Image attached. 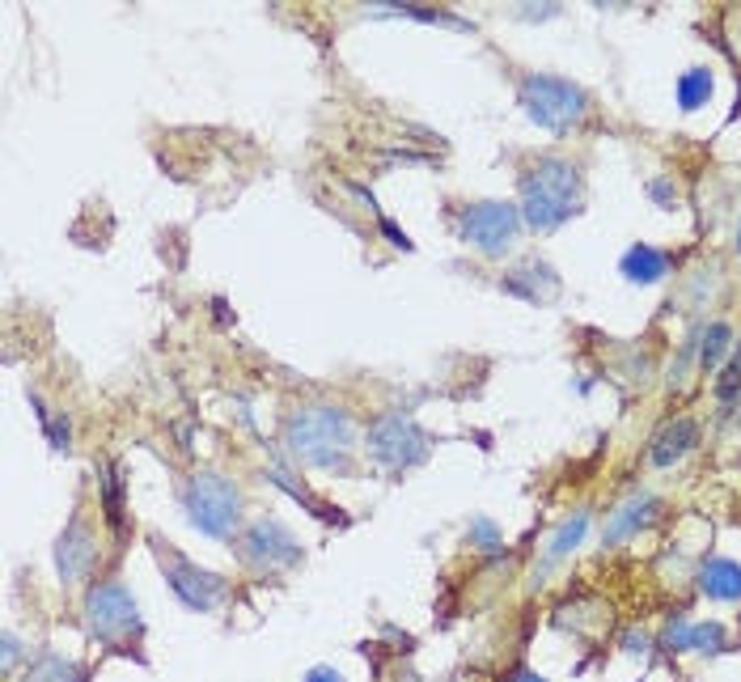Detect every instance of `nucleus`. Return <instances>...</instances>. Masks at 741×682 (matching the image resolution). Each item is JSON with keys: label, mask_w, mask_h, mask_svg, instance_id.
Returning <instances> with one entry per match:
<instances>
[{"label": "nucleus", "mask_w": 741, "mask_h": 682, "mask_svg": "<svg viewBox=\"0 0 741 682\" xmlns=\"http://www.w3.org/2000/svg\"><path fill=\"white\" fill-rule=\"evenodd\" d=\"M284 441L297 462L318 466V471H348L352 454V416L339 407H301L297 416H288Z\"/></svg>", "instance_id": "1"}, {"label": "nucleus", "mask_w": 741, "mask_h": 682, "mask_svg": "<svg viewBox=\"0 0 741 682\" xmlns=\"http://www.w3.org/2000/svg\"><path fill=\"white\" fill-rule=\"evenodd\" d=\"M581 208V170L564 157H542L521 178V221L538 233H551Z\"/></svg>", "instance_id": "2"}, {"label": "nucleus", "mask_w": 741, "mask_h": 682, "mask_svg": "<svg viewBox=\"0 0 741 682\" xmlns=\"http://www.w3.org/2000/svg\"><path fill=\"white\" fill-rule=\"evenodd\" d=\"M183 509L191 517V526L208 538H233L242 526V492L216 471H200L187 483Z\"/></svg>", "instance_id": "3"}, {"label": "nucleus", "mask_w": 741, "mask_h": 682, "mask_svg": "<svg viewBox=\"0 0 741 682\" xmlns=\"http://www.w3.org/2000/svg\"><path fill=\"white\" fill-rule=\"evenodd\" d=\"M517 98H521V111L547 132H568L585 115V89L551 73H530L521 81Z\"/></svg>", "instance_id": "4"}, {"label": "nucleus", "mask_w": 741, "mask_h": 682, "mask_svg": "<svg viewBox=\"0 0 741 682\" xmlns=\"http://www.w3.org/2000/svg\"><path fill=\"white\" fill-rule=\"evenodd\" d=\"M521 238V208L504 204V200H483L462 212V242L475 246L479 255L500 259L509 255Z\"/></svg>", "instance_id": "5"}, {"label": "nucleus", "mask_w": 741, "mask_h": 682, "mask_svg": "<svg viewBox=\"0 0 741 682\" xmlns=\"http://www.w3.org/2000/svg\"><path fill=\"white\" fill-rule=\"evenodd\" d=\"M85 619H89V632H94L102 644H119V640L140 632V606H136L132 589L123 581H102V585L89 589Z\"/></svg>", "instance_id": "6"}, {"label": "nucleus", "mask_w": 741, "mask_h": 682, "mask_svg": "<svg viewBox=\"0 0 741 682\" xmlns=\"http://www.w3.org/2000/svg\"><path fill=\"white\" fill-rule=\"evenodd\" d=\"M369 458L382 462L386 471H407V466L428 458V437L403 411H386L369 428Z\"/></svg>", "instance_id": "7"}, {"label": "nucleus", "mask_w": 741, "mask_h": 682, "mask_svg": "<svg viewBox=\"0 0 741 682\" xmlns=\"http://www.w3.org/2000/svg\"><path fill=\"white\" fill-rule=\"evenodd\" d=\"M157 560H161V568H166V581H170V589L178 594V602H183V606L208 615V610H216V602L225 598V581L216 577V572L183 560V555L170 551V547H157Z\"/></svg>", "instance_id": "8"}, {"label": "nucleus", "mask_w": 741, "mask_h": 682, "mask_svg": "<svg viewBox=\"0 0 741 682\" xmlns=\"http://www.w3.org/2000/svg\"><path fill=\"white\" fill-rule=\"evenodd\" d=\"M242 560L250 568H259V572H284V568H293L301 560V547L280 522L259 517V522L242 534Z\"/></svg>", "instance_id": "9"}, {"label": "nucleus", "mask_w": 741, "mask_h": 682, "mask_svg": "<svg viewBox=\"0 0 741 682\" xmlns=\"http://www.w3.org/2000/svg\"><path fill=\"white\" fill-rule=\"evenodd\" d=\"M94 555H98L94 534H89V526L81 522V517H72L68 530L60 534V543H56V568H60V581H64V585H77V581L85 577V572H89V564H94Z\"/></svg>", "instance_id": "10"}, {"label": "nucleus", "mask_w": 741, "mask_h": 682, "mask_svg": "<svg viewBox=\"0 0 741 682\" xmlns=\"http://www.w3.org/2000/svg\"><path fill=\"white\" fill-rule=\"evenodd\" d=\"M653 509H657V500H653V496H631L627 505H619V509L610 513V522H606V530H602V543H606V547L627 543L631 534H640V530L648 526V517H653Z\"/></svg>", "instance_id": "11"}, {"label": "nucleus", "mask_w": 741, "mask_h": 682, "mask_svg": "<svg viewBox=\"0 0 741 682\" xmlns=\"http://www.w3.org/2000/svg\"><path fill=\"white\" fill-rule=\"evenodd\" d=\"M695 445H699V424L682 416V420L661 428V433L653 437V450H648V454H653L657 466H674V462H682L686 454H691Z\"/></svg>", "instance_id": "12"}, {"label": "nucleus", "mask_w": 741, "mask_h": 682, "mask_svg": "<svg viewBox=\"0 0 741 682\" xmlns=\"http://www.w3.org/2000/svg\"><path fill=\"white\" fill-rule=\"evenodd\" d=\"M699 589L716 602H741V564L733 560H708L699 568Z\"/></svg>", "instance_id": "13"}, {"label": "nucleus", "mask_w": 741, "mask_h": 682, "mask_svg": "<svg viewBox=\"0 0 741 682\" xmlns=\"http://www.w3.org/2000/svg\"><path fill=\"white\" fill-rule=\"evenodd\" d=\"M504 289L526 297V301H551L559 293V276L547 263H530V267H521V272H513L509 280H504Z\"/></svg>", "instance_id": "14"}, {"label": "nucleus", "mask_w": 741, "mask_h": 682, "mask_svg": "<svg viewBox=\"0 0 741 682\" xmlns=\"http://www.w3.org/2000/svg\"><path fill=\"white\" fill-rule=\"evenodd\" d=\"M623 276L631 280V284H657L661 276H665V267H670V259L661 255V250H653V246H644V242H636L623 255Z\"/></svg>", "instance_id": "15"}, {"label": "nucleus", "mask_w": 741, "mask_h": 682, "mask_svg": "<svg viewBox=\"0 0 741 682\" xmlns=\"http://www.w3.org/2000/svg\"><path fill=\"white\" fill-rule=\"evenodd\" d=\"M712 102V73L708 68H686L678 77V106L682 111H699Z\"/></svg>", "instance_id": "16"}, {"label": "nucleus", "mask_w": 741, "mask_h": 682, "mask_svg": "<svg viewBox=\"0 0 741 682\" xmlns=\"http://www.w3.org/2000/svg\"><path fill=\"white\" fill-rule=\"evenodd\" d=\"M585 530H589V513H576V517H568V522L551 534V543H547V564L564 560V555H572L576 547H581Z\"/></svg>", "instance_id": "17"}, {"label": "nucleus", "mask_w": 741, "mask_h": 682, "mask_svg": "<svg viewBox=\"0 0 741 682\" xmlns=\"http://www.w3.org/2000/svg\"><path fill=\"white\" fill-rule=\"evenodd\" d=\"M98 488H102V509H106V522H111L115 530L123 526V479L115 466H102V479H98Z\"/></svg>", "instance_id": "18"}, {"label": "nucleus", "mask_w": 741, "mask_h": 682, "mask_svg": "<svg viewBox=\"0 0 741 682\" xmlns=\"http://www.w3.org/2000/svg\"><path fill=\"white\" fill-rule=\"evenodd\" d=\"M729 344H733L729 322H712L708 335H703V348H699V365H703V369H716V365L729 356Z\"/></svg>", "instance_id": "19"}, {"label": "nucleus", "mask_w": 741, "mask_h": 682, "mask_svg": "<svg viewBox=\"0 0 741 682\" xmlns=\"http://www.w3.org/2000/svg\"><path fill=\"white\" fill-rule=\"evenodd\" d=\"M26 682H81V670L64 657H43L39 666H30Z\"/></svg>", "instance_id": "20"}, {"label": "nucleus", "mask_w": 741, "mask_h": 682, "mask_svg": "<svg viewBox=\"0 0 741 682\" xmlns=\"http://www.w3.org/2000/svg\"><path fill=\"white\" fill-rule=\"evenodd\" d=\"M686 649H695V653H720V649H725V627H720V623H695L691 627V640H686Z\"/></svg>", "instance_id": "21"}, {"label": "nucleus", "mask_w": 741, "mask_h": 682, "mask_svg": "<svg viewBox=\"0 0 741 682\" xmlns=\"http://www.w3.org/2000/svg\"><path fill=\"white\" fill-rule=\"evenodd\" d=\"M466 538H471V547H479V551H496L500 547V530L487 522V517H475L471 530H466Z\"/></svg>", "instance_id": "22"}, {"label": "nucleus", "mask_w": 741, "mask_h": 682, "mask_svg": "<svg viewBox=\"0 0 741 682\" xmlns=\"http://www.w3.org/2000/svg\"><path fill=\"white\" fill-rule=\"evenodd\" d=\"M47 437H51V450H68V441H72V428H68V420H64V416L47 420Z\"/></svg>", "instance_id": "23"}, {"label": "nucleus", "mask_w": 741, "mask_h": 682, "mask_svg": "<svg viewBox=\"0 0 741 682\" xmlns=\"http://www.w3.org/2000/svg\"><path fill=\"white\" fill-rule=\"evenodd\" d=\"M686 640H691V623H682V619H674L670 623V632H665V649H686Z\"/></svg>", "instance_id": "24"}, {"label": "nucleus", "mask_w": 741, "mask_h": 682, "mask_svg": "<svg viewBox=\"0 0 741 682\" xmlns=\"http://www.w3.org/2000/svg\"><path fill=\"white\" fill-rule=\"evenodd\" d=\"M382 233H386V238H390L394 246H403V250H411V238H407V233H403L399 225H394L390 217H382Z\"/></svg>", "instance_id": "25"}, {"label": "nucleus", "mask_w": 741, "mask_h": 682, "mask_svg": "<svg viewBox=\"0 0 741 682\" xmlns=\"http://www.w3.org/2000/svg\"><path fill=\"white\" fill-rule=\"evenodd\" d=\"M305 682H343V674L331 670V666H314L310 674H305Z\"/></svg>", "instance_id": "26"}, {"label": "nucleus", "mask_w": 741, "mask_h": 682, "mask_svg": "<svg viewBox=\"0 0 741 682\" xmlns=\"http://www.w3.org/2000/svg\"><path fill=\"white\" fill-rule=\"evenodd\" d=\"M17 653H22V644H17V636H13V632H5V666H13V661H17Z\"/></svg>", "instance_id": "27"}, {"label": "nucleus", "mask_w": 741, "mask_h": 682, "mask_svg": "<svg viewBox=\"0 0 741 682\" xmlns=\"http://www.w3.org/2000/svg\"><path fill=\"white\" fill-rule=\"evenodd\" d=\"M653 200H670V183H661V178H657V183H653Z\"/></svg>", "instance_id": "28"}, {"label": "nucleus", "mask_w": 741, "mask_h": 682, "mask_svg": "<svg viewBox=\"0 0 741 682\" xmlns=\"http://www.w3.org/2000/svg\"><path fill=\"white\" fill-rule=\"evenodd\" d=\"M517 682H547V678H538V674H530V670H526V674H517Z\"/></svg>", "instance_id": "29"}, {"label": "nucleus", "mask_w": 741, "mask_h": 682, "mask_svg": "<svg viewBox=\"0 0 741 682\" xmlns=\"http://www.w3.org/2000/svg\"><path fill=\"white\" fill-rule=\"evenodd\" d=\"M737 255H741V225H737Z\"/></svg>", "instance_id": "30"}, {"label": "nucleus", "mask_w": 741, "mask_h": 682, "mask_svg": "<svg viewBox=\"0 0 741 682\" xmlns=\"http://www.w3.org/2000/svg\"><path fill=\"white\" fill-rule=\"evenodd\" d=\"M737 356H741V352H737Z\"/></svg>", "instance_id": "31"}]
</instances>
